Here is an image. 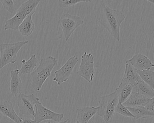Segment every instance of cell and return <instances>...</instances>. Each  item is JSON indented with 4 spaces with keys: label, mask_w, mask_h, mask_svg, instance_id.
<instances>
[{
    "label": "cell",
    "mask_w": 154,
    "mask_h": 123,
    "mask_svg": "<svg viewBox=\"0 0 154 123\" xmlns=\"http://www.w3.org/2000/svg\"><path fill=\"white\" fill-rule=\"evenodd\" d=\"M20 123H35L34 120L31 118H21V121Z\"/></svg>",
    "instance_id": "83f0119b"
},
{
    "label": "cell",
    "mask_w": 154,
    "mask_h": 123,
    "mask_svg": "<svg viewBox=\"0 0 154 123\" xmlns=\"http://www.w3.org/2000/svg\"><path fill=\"white\" fill-rule=\"evenodd\" d=\"M154 98H153L149 99V100L148 102L147 103L146 105L145 106V107L146 109L149 111L154 113Z\"/></svg>",
    "instance_id": "4316f807"
},
{
    "label": "cell",
    "mask_w": 154,
    "mask_h": 123,
    "mask_svg": "<svg viewBox=\"0 0 154 123\" xmlns=\"http://www.w3.org/2000/svg\"><path fill=\"white\" fill-rule=\"evenodd\" d=\"M119 103V98L116 91L109 95L102 96L99 101L100 106H98L97 115L102 118L105 123H112L115 108Z\"/></svg>",
    "instance_id": "3957f363"
},
{
    "label": "cell",
    "mask_w": 154,
    "mask_h": 123,
    "mask_svg": "<svg viewBox=\"0 0 154 123\" xmlns=\"http://www.w3.org/2000/svg\"><path fill=\"white\" fill-rule=\"evenodd\" d=\"M40 2V0H28L21 4L17 12L24 13L27 16L36 11V8Z\"/></svg>",
    "instance_id": "7402d4cb"
},
{
    "label": "cell",
    "mask_w": 154,
    "mask_h": 123,
    "mask_svg": "<svg viewBox=\"0 0 154 123\" xmlns=\"http://www.w3.org/2000/svg\"><path fill=\"white\" fill-rule=\"evenodd\" d=\"M57 23L62 28L66 42H67L74 32L85 22L80 16L66 13L61 16Z\"/></svg>",
    "instance_id": "5b68a950"
},
{
    "label": "cell",
    "mask_w": 154,
    "mask_h": 123,
    "mask_svg": "<svg viewBox=\"0 0 154 123\" xmlns=\"http://www.w3.org/2000/svg\"><path fill=\"white\" fill-rule=\"evenodd\" d=\"M94 56L91 53H87L85 52L82 56L81 64L77 74L88 82L93 81L95 76L94 68Z\"/></svg>",
    "instance_id": "8992f818"
},
{
    "label": "cell",
    "mask_w": 154,
    "mask_h": 123,
    "mask_svg": "<svg viewBox=\"0 0 154 123\" xmlns=\"http://www.w3.org/2000/svg\"><path fill=\"white\" fill-rule=\"evenodd\" d=\"M35 12L34 11L27 16L19 27V31L22 36H29L34 32L35 27L32 17Z\"/></svg>",
    "instance_id": "e0dca14e"
},
{
    "label": "cell",
    "mask_w": 154,
    "mask_h": 123,
    "mask_svg": "<svg viewBox=\"0 0 154 123\" xmlns=\"http://www.w3.org/2000/svg\"><path fill=\"white\" fill-rule=\"evenodd\" d=\"M147 1L149 2H151L152 4H154V1L153 0H151V1Z\"/></svg>",
    "instance_id": "f546056e"
},
{
    "label": "cell",
    "mask_w": 154,
    "mask_h": 123,
    "mask_svg": "<svg viewBox=\"0 0 154 123\" xmlns=\"http://www.w3.org/2000/svg\"><path fill=\"white\" fill-rule=\"evenodd\" d=\"M18 69L12 70L11 71L10 92L14 98L20 94L22 88V82L19 76Z\"/></svg>",
    "instance_id": "4fadbf2b"
},
{
    "label": "cell",
    "mask_w": 154,
    "mask_h": 123,
    "mask_svg": "<svg viewBox=\"0 0 154 123\" xmlns=\"http://www.w3.org/2000/svg\"><path fill=\"white\" fill-rule=\"evenodd\" d=\"M39 100V98L34 94L26 95L20 93L19 94L17 99V105L20 114L25 116H34V106L40 102Z\"/></svg>",
    "instance_id": "52a82bcc"
},
{
    "label": "cell",
    "mask_w": 154,
    "mask_h": 123,
    "mask_svg": "<svg viewBox=\"0 0 154 123\" xmlns=\"http://www.w3.org/2000/svg\"><path fill=\"white\" fill-rule=\"evenodd\" d=\"M0 2L2 3L4 9L11 14L15 13V7L13 0H1Z\"/></svg>",
    "instance_id": "484cf974"
},
{
    "label": "cell",
    "mask_w": 154,
    "mask_h": 123,
    "mask_svg": "<svg viewBox=\"0 0 154 123\" xmlns=\"http://www.w3.org/2000/svg\"><path fill=\"white\" fill-rule=\"evenodd\" d=\"M58 64V60L52 56L41 59L37 69L31 73V87L37 92H39L47 79L51 75L55 66Z\"/></svg>",
    "instance_id": "7a4b0ae2"
},
{
    "label": "cell",
    "mask_w": 154,
    "mask_h": 123,
    "mask_svg": "<svg viewBox=\"0 0 154 123\" xmlns=\"http://www.w3.org/2000/svg\"><path fill=\"white\" fill-rule=\"evenodd\" d=\"M128 61L136 70H150L154 66L151 60L142 54L134 55Z\"/></svg>",
    "instance_id": "30bf717a"
},
{
    "label": "cell",
    "mask_w": 154,
    "mask_h": 123,
    "mask_svg": "<svg viewBox=\"0 0 154 123\" xmlns=\"http://www.w3.org/2000/svg\"><path fill=\"white\" fill-rule=\"evenodd\" d=\"M98 108L99 106H86L77 109V121L80 123H88L97 114Z\"/></svg>",
    "instance_id": "7c38bea8"
},
{
    "label": "cell",
    "mask_w": 154,
    "mask_h": 123,
    "mask_svg": "<svg viewBox=\"0 0 154 123\" xmlns=\"http://www.w3.org/2000/svg\"><path fill=\"white\" fill-rule=\"evenodd\" d=\"M0 113L13 120L15 123L21 122V118L16 113L13 105L10 101L0 100Z\"/></svg>",
    "instance_id": "8fae6325"
},
{
    "label": "cell",
    "mask_w": 154,
    "mask_h": 123,
    "mask_svg": "<svg viewBox=\"0 0 154 123\" xmlns=\"http://www.w3.org/2000/svg\"><path fill=\"white\" fill-rule=\"evenodd\" d=\"M45 123H51L50 121H48V122H46ZM56 123H70V119L68 118V119H66V120H65V121H62V122H57Z\"/></svg>",
    "instance_id": "f1b7e54d"
},
{
    "label": "cell",
    "mask_w": 154,
    "mask_h": 123,
    "mask_svg": "<svg viewBox=\"0 0 154 123\" xmlns=\"http://www.w3.org/2000/svg\"><path fill=\"white\" fill-rule=\"evenodd\" d=\"M37 58L35 55H31L28 61L23 60L21 61L22 65L20 70V73L22 75L31 74L38 64Z\"/></svg>",
    "instance_id": "ffe728a7"
},
{
    "label": "cell",
    "mask_w": 154,
    "mask_h": 123,
    "mask_svg": "<svg viewBox=\"0 0 154 123\" xmlns=\"http://www.w3.org/2000/svg\"><path fill=\"white\" fill-rule=\"evenodd\" d=\"M126 16L123 12L112 9L102 2L97 10V19L101 26L118 42L120 40L121 25Z\"/></svg>",
    "instance_id": "6da1fadb"
},
{
    "label": "cell",
    "mask_w": 154,
    "mask_h": 123,
    "mask_svg": "<svg viewBox=\"0 0 154 123\" xmlns=\"http://www.w3.org/2000/svg\"><path fill=\"white\" fill-rule=\"evenodd\" d=\"M149 100V99L140 95L139 93L132 92L128 98L122 105L127 107H145Z\"/></svg>",
    "instance_id": "5bb4252c"
},
{
    "label": "cell",
    "mask_w": 154,
    "mask_h": 123,
    "mask_svg": "<svg viewBox=\"0 0 154 123\" xmlns=\"http://www.w3.org/2000/svg\"><path fill=\"white\" fill-rule=\"evenodd\" d=\"M78 62L77 56H72L61 68L55 72V77L53 81L56 82L57 86L68 80L69 77L72 74L74 69Z\"/></svg>",
    "instance_id": "ba28073f"
},
{
    "label": "cell",
    "mask_w": 154,
    "mask_h": 123,
    "mask_svg": "<svg viewBox=\"0 0 154 123\" xmlns=\"http://www.w3.org/2000/svg\"><path fill=\"white\" fill-rule=\"evenodd\" d=\"M36 112L34 116V121L35 123H40L44 120H51L59 122L63 118V114L56 113L44 106L39 102L35 105Z\"/></svg>",
    "instance_id": "9c48e42d"
},
{
    "label": "cell",
    "mask_w": 154,
    "mask_h": 123,
    "mask_svg": "<svg viewBox=\"0 0 154 123\" xmlns=\"http://www.w3.org/2000/svg\"><path fill=\"white\" fill-rule=\"evenodd\" d=\"M29 41H20L14 43H5L0 44V71L9 64L17 62V56L20 50Z\"/></svg>",
    "instance_id": "277c9868"
},
{
    "label": "cell",
    "mask_w": 154,
    "mask_h": 123,
    "mask_svg": "<svg viewBox=\"0 0 154 123\" xmlns=\"http://www.w3.org/2000/svg\"><path fill=\"white\" fill-rule=\"evenodd\" d=\"M127 108L134 116V119L135 120L140 118H149L154 116V113L149 111L144 106Z\"/></svg>",
    "instance_id": "44dd1931"
},
{
    "label": "cell",
    "mask_w": 154,
    "mask_h": 123,
    "mask_svg": "<svg viewBox=\"0 0 154 123\" xmlns=\"http://www.w3.org/2000/svg\"><path fill=\"white\" fill-rule=\"evenodd\" d=\"M132 89L133 87L131 84L121 82L115 90L119 98V103L122 104L127 100L132 93Z\"/></svg>",
    "instance_id": "ac0fdd59"
},
{
    "label": "cell",
    "mask_w": 154,
    "mask_h": 123,
    "mask_svg": "<svg viewBox=\"0 0 154 123\" xmlns=\"http://www.w3.org/2000/svg\"><path fill=\"white\" fill-rule=\"evenodd\" d=\"M26 16V15L24 13L17 12L14 16L5 22L4 30L11 29L17 31L18 30L19 27Z\"/></svg>",
    "instance_id": "d6986e66"
},
{
    "label": "cell",
    "mask_w": 154,
    "mask_h": 123,
    "mask_svg": "<svg viewBox=\"0 0 154 123\" xmlns=\"http://www.w3.org/2000/svg\"><path fill=\"white\" fill-rule=\"evenodd\" d=\"M91 0H59L58 4L62 8H69L81 2H91Z\"/></svg>",
    "instance_id": "cb8c5ba5"
},
{
    "label": "cell",
    "mask_w": 154,
    "mask_h": 123,
    "mask_svg": "<svg viewBox=\"0 0 154 123\" xmlns=\"http://www.w3.org/2000/svg\"><path fill=\"white\" fill-rule=\"evenodd\" d=\"M139 76L137 73L128 60L126 62L124 75L121 80V82L131 84L132 86L136 83Z\"/></svg>",
    "instance_id": "9a60e30c"
},
{
    "label": "cell",
    "mask_w": 154,
    "mask_h": 123,
    "mask_svg": "<svg viewBox=\"0 0 154 123\" xmlns=\"http://www.w3.org/2000/svg\"><path fill=\"white\" fill-rule=\"evenodd\" d=\"M115 112L122 115L127 117L134 118V116L130 112L127 107L123 106L122 104L119 103L115 108Z\"/></svg>",
    "instance_id": "d4e9b609"
},
{
    "label": "cell",
    "mask_w": 154,
    "mask_h": 123,
    "mask_svg": "<svg viewBox=\"0 0 154 123\" xmlns=\"http://www.w3.org/2000/svg\"><path fill=\"white\" fill-rule=\"evenodd\" d=\"M75 123H79V122H78V121H76V122H75Z\"/></svg>",
    "instance_id": "4dcf8cb0"
},
{
    "label": "cell",
    "mask_w": 154,
    "mask_h": 123,
    "mask_svg": "<svg viewBox=\"0 0 154 123\" xmlns=\"http://www.w3.org/2000/svg\"><path fill=\"white\" fill-rule=\"evenodd\" d=\"M136 71L141 80L150 88L154 89V72L151 70Z\"/></svg>",
    "instance_id": "603a6c76"
},
{
    "label": "cell",
    "mask_w": 154,
    "mask_h": 123,
    "mask_svg": "<svg viewBox=\"0 0 154 123\" xmlns=\"http://www.w3.org/2000/svg\"><path fill=\"white\" fill-rule=\"evenodd\" d=\"M132 92H137L149 99L154 97V90L150 88L140 79H138L136 83L133 85Z\"/></svg>",
    "instance_id": "2e32d148"
}]
</instances>
